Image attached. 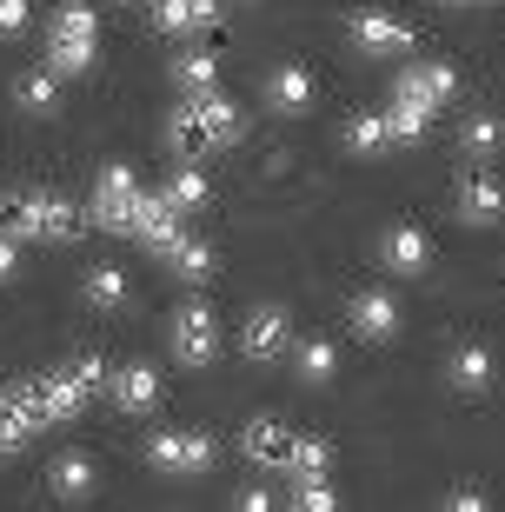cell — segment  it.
Masks as SVG:
<instances>
[{
  "mask_svg": "<svg viewBox=\"0 0 505 512\" xmlns=\"http://www.w3.org/2000/svg\"><path fill=\"white\" fill-rule=\"evenodd\" d=\"M240 140V107L220 100L213 87L206 94H187V107H173L167 114V147L180 160H206V153H220Z\"/></svg>",
  "mask_w": 505,
  "mask_h": 512,
  "instance_id": "cell-1",
  "label": "cell"
},
{
  "mask_svg": "<svg viewBox=\"0 0 505 512\" xmlns=\"http://www.w3.org/2000/svg\"><path fill=\"white\" fill-rule=\"evenodd\" d=\"M0 233L14 240H74L80 207L60 193H0Z\"/></svg>",
  "mask_w": 505,
  "mask_h": 512,
  "instance_id": "cell-2",
  "label": "cell"
},
{
  "mask_svg": "<svg viewBox=\"0 0 505 512\" xmlns=\"http://www.w3.org/2000/svg\"><path fill=\"white\" fill-rule=\"evenodd\" d=\"M133 207H140V180H133V167H100L94 173V207H87V220H94L100 233H133Z\"/></svg>",
  "mask_w": 505,
  "mask_h": 512,
  "instance_id": "cell-3",
  "label": "cell"
},
{
  "mask_svg": "<svg viewBox=\"0 0 505 512\" xmlns=\"http://www.w3.org/2000/svg\"><path fill=\"white\" fill-rule=\"evenodd\" d=\"M14 393L27 399V413H34V426H74L80 419V386L67 380V373H40V380H14Z\"/></svg>",
  "mask_w": 505,
  "mask_h": 512,
  "instance_id": "cell-4",
  "label": "cell"
},
{
  "mask_svg": "<svg viewBox=\"0 0 505 512\" xmlns=\"http://www.w3.org/2000/svg\"><path fill=\"white\" fill-rule=\"evenodd\" d=\"M286 346H293V313H286L280 300H260L253 313H246V326H240V353L253 366H266V360H280Z\"/></svg>",
  "mask_w": 505,
  "mask_h": 512,
  "instance_id": "cell-5",
  "label": "cell"
},
{
  "mask_svg": "<svg viewBox=\"0 0 505 512\" xmlns=\"http://www.w3.org/2000/svg\"><path fill=\"white\" fill-rule=\"evenodd\" d=\"M173 360L193 366V373L220 360V320H213L206 306H180V313H173Z\"/></svg>",
  "mask_w": 505,
  "mask_h": 512,
  "instance_id": "cell-6",
  "label": "cell"
},
{
  "mask_svg": "<svg viewBox=\"0 0 505 512\" xmlns=\"http://www.w3.org/2000/svg\"><path fill=\"white\" fill-rule=\"evenodd\" d=\"M213 433H153L147 439V459L160 466V473H206L213 466Z\"/></svg>",
  "mask_w": 505,
  "mask_h": 512,
  "instance_id": "cell-7",
  "label": "cell"
},
{
  "mask_svg": "<svg viewBox=\"0 0 505 512\" xmlns=\"http://www.w3.org/2000/svg\"><path fill=\"white\" fill-rule=\"evenodd\" d=\"M346 34H353L359 54H412V27L393 14H379V7H359L353 20H346Z\"/></svg>",
  "mask_w": 505,
  "mask_h": 512,
  "instance_id": "cell-8",
  "label": "cell"
},
{
  "mask_svg": "<svg viewBox=\"0 0 505 512\" xmlns=\"http://www.w3.org/2000/svg\"><path fill=\"white\" fill-rule=\"evenodd\" d=\"M180 220L187 213L173 207V193H140V207H133V240L153 253H167L173 240H180Z\"/></svg>",
  "mask_w": 505,
  "mask_h": 512,
  "instance_id": "cell-9",
  "label": "cell"
},
{
  "mask_svg": "<svg viewBox=\"0 0 505 512\" xmlns=\"http://www.w3.org/2000/svg\"><path fill=\"white\" fill-rule=\"evenodd\" d=\"M459 220H466V227H499L505 220V180L499 173H466V180H459Z\"/></svg>",
  "mask_w": 505,
  "mask_h": 512,
  "instance_id": "cell-10",
  "label": "cell"
},
{
  "mask_svg": "<svg viewBox=\"0 0 505 512\" xmlns=\"http://www.w3.org/2000/svg\"><path fill=\"white\" fill-rule=\"evenodd\" d=\"M107 399L120 406V413H153V406H160V373H153L147 360H133V366H113V380H107Z\"/></svg>",
  "mask_w": 505,
  "mask_h": 512,
  "instance_id": "cell-11",
  "label": "cell"
},
{
  "mask_svg": "<svg viewBox=\"0 0 505 512\" xmlns=\"http://www.w3.org/2000/svg\"><path fill=\"white\" fill-rule=\"evenodd\" d=\"M293 426L286 419H246V433H240V453L253 459V466H286L293 459Z\"/></svg>",
  "mask_w": 505,
  "mask_h": 512,
  "instance_id": "cell-12",
  "label": "cell"
},
{
  "mask_svg": "<svg viewBox=\"0 0 505 512\" xmlns=\"http://www.w3.org/2000/svg\"><path fill=\"white\" fill-rule=\"evenodd\" d=\"M346 320H353L359 340H373V346H379V340H393V333H399V300H393V293H359Z\"/></svg>",
  "mask_w": 505,
  "mask_h": 512,
  "instance_id": "cell-13",
  "label": "cell"
},
{
  "mask_svg": "<svg viewBox=\"0 0 505 512\" xmlns=\"http://www.w3.org/2000/svg\"><path fill=\"white\" fill-rule=\"evenodd\" d=\"M452 87H459V74H452L446 60H426V67H406V74H399V100H419V107L452 100Z\"/></svg>",
  "mask_w": 505,
  "mask_h": 512,
  "instance_id": "cell-14",
  "label": "cell"
},
{
  "mask_svg": "<svg viewBox=\"0 0 505 512\" xmlns=\"http://www.w3.org/2000/svg\"><path fill=\"white\" fill-rule=\"evenodd\" d=\"M266 107L273 114H306L313 107V74L306 67H273L266 74Z\"/></svg>",
  "mask_w": 505,
  "mask_h": 512,
  "instance_id": "cell-15",
  "label": "cell"
},
{
  "mask_svg": "<svg viewBox=\"0 0 505 512\" xmlns=\"http://www.w3.org/2000/svg\"><path fill=\"white\" fill-rule=\"evenodd\" d=\"M153 20L167 34H206L220 20V0H153Z\"/></svg>",
  "mask_w": 505,
  "mask_h": 512,
  "instance_id": "cell-16",
  "label": "cell"
},
{
  "mask_svg": "<svg viewBox=\"0 0 505 512\" xmlns=\"http://www.w3.org/2000/svg\"><path fill=\"white\" fill-rule=\"evenodd\" d=\"M34 433H40V426H34V413H27V399L7 386V393H0V459H14Z\"/></svg>",
  "mask_w": 505,
  "mask_h": 512,
  "instance_id": "cell-17",
  "label": "cell"
},
{
  "mask_svg": "<svg viewBox=\"0 0 505 512\" xmlns=\"http://www.w3.org/2000/svg\"><path fill=\"white\" fill-rule=\"evenodd\" d=\"M379 260L393 266V273H419V266L432 260V247H426V233H419V227H393L386 240H379Z\"/></svg>",
  "mask_w": 505,
  "mask_h": 512,
  "instance_id": "cell-18",
  "label": "cell"
},
{
  "mask_svg": "<svg viewBox=\"0 0 505 512\" xmlns=\"http://www.w3.org/2000/svg\"><path fill=\"white\" fill-rule=\"evenodd\" d=\"M492 380H499V366H492L486 346H459L452 353V386L459 393H492Z\"/></svg>",
  "mask_w": 505,
  "mask_h": 512,
  "instance_id": "cell-19",
  "label": "cell"
},
{
  "mask_svg": "<svg viewBox=\"0 0 505 512\" xmlns=\"http://www.w3.org/2000/svg\"><path fill=\"white\" fill-rule=\"evenodd\" d=\"M47 486H54L60 499H87V493H94V459H87V453H60L54 473H47Z\"/></svg>",
  "mask_w": 505,
  "mask_h": 512,
  "instance_id": "cell-20",
  "label": "cell"
},
{
  "mask_svg": "<svg viewBox=\"0 0 505 512\" xmlns=\"http://www.w3.org/2000/svg\"><path fill=\"white\" fill-rule=\"evenodd\" d=\"M14 100L27 107V114H54V107H60V74H54V67L20 74V80H14Z\"/></svg>",
  "mask_w": 505,
  "mask_h": 512,
  "instance_id": "cell-21",
  "label": "cell"
},
{
  "mask_svg": "<svg viewBox=\"0 0 505 512\" xmlns=\"http://www.w3.org/2000/svg\"><path fill=\"white\" fill-rule=\"evenodd\" d=\"M426 120H432V107L393 94V107H386V140H393V147H412V140H426Z\"/></svg>",
  "mask_w": 505,
  "mask_h": 512,
  "instance_id": "cell-22",
  "label": "cell"
},
{
  "mask_svg": "<svg viewBox=\"0 0 505 512\" xmlns=\"http://www.w3.org/2000/svg\"><path fill=\"white\" fill-rule=\"evenodd\" d=\"M286 473H293V479H326V473H333V446H326L319 433H300V439H293Z\"/></svg>",
  "mask_w": 505,
  "mask_h": 512,
  "instance_id": "cell-23",
  "label": "cell"
},
{
  "mask_svg": "<svg viewBox=\"0 0 505 512\" xmlns=\"http://www.w3.org/2000/svg\"><path fill=\"white\" fill-rule=\"evenodd\" d=\"M293 373H300L306 386H333V373H339V353L326 340H306V346H293Z\"/></svg>",
  "mask_w": 505,
  "mask_h": 512,
  "instance_id": "cell-24",
  "label": "cell"
},
{
  "mask_svg": "<svg viewBox=\"0 0 505 512\" xmlns=\"http://www.w3.org/2000/svg\"><path fill=\"white\" fill-rule=\"evenodd\" d=\"M160 260H167L180 280H206V273H213V247H206V240H193V233H180V240H173Z\"/></svg>",
  "mask_w": 505,
  "mask_h": 512,
  "instance_id": "cell-25",
  "label": "cell"
},
{
  "mask_svg": "<svg viewBox=\"0 0 505 512\" xmlns=\"http://www.w3.org/2000/svg\"><path fill=\"white\" fill-rule=\"evenodd\" d=\"M459 147H466L472 160H492V153L505 147V120H492V114H466V127H459Z\"/></svg>",
  "mask_w": 505,
  "mask_h": 512,
  "instance_id": "cell-26",
  "label": "cell"
},
{
  "mask_svg": "<svg viewBox=\"0 0 505 512\" xmlns=\"http://www.w3.org/2000/svg\"><path fill=\"white\" fill-rule=\"evenodd\" d=\"M80 293H87V306L113 313V306H127V273H120V266H94V273L80 280Z\"/></svg>",
  "mask_w": 505,
  "mask_h": 512,
  "instance_id": "cell-27",
  "label": "cell"
},
{
  "mask_svg": "<svg viewBox=\"0 0 505 512\" xmlns=\"http://www.w3.org/2000/svg\"><path fill=\"white\" fill-rule=\"evenodd\" d=\"M213 74H220V60L206 54V47H187V54L173 60V80H180L187 94H206V87H213Z\"/></svg>",
  "mask_w": 505,
  "mask_h": 512,
  "instance_id": "cell-28",
  "label": "cell"
},
{
  "mask_svg": "<svg viewBox=\"0 0 505 512\" xmlns=\"http://www.w3.org/2000/svg\"><path fill=\"white\" fill-rule=\"evenodd\" d=\"M47 67H54L60 80H67V74H87V67H94V40H67V34H54V47H47Z\"/></svg>",
  "mask_w": 505,
  "mask_h": 512,
  "instance_id": "cell-29",
  "label": "cell"
},
{
  "mask_svg": "<svg viewBox=\"0 0 505 512\" xmlns=\"http://www.w3.org/2000/svg\"><path fill=\"white\" fill-rule=\"evenodd\" d=\"M379 147H393V140H386V114H353L346 120V153H379Z\"/></svg>",
  "mask_w": 505,
  "mask_h": 512,
  "instance_id": "cell-30",
  "label": "cell"
},
{
  "mask_svg": "<svg viewBox=\"0 0 505 512\" xmlns=\"http://www.w3.org/2000/svg\"><path fill=\"white\" fill-rule=\"evenodd\" d=\"M54 34H67V40H100V20H94V7H80V0L54 7Z\"/></svg>",
  "mask_w": 505,
  "mask_h": 512,
  "instance_id": "cell-31",
  "label": "cell"
},
{
  "mask_svg": "<svg viewBox=\"0 0 505 512\" xmlns=\"http://www.w3.org/2000/svg\"><path fill=\"white\" fill-rule=\"evenodd\" d=\"M173 207H180V213H193V207H206V173H200V160H187V167H180V173H173Z\"/></svg>",
  "mask_w": 505,
  "mask_h": 512,
  "instance_id": "cell-32",
  "label": "cell"
},
{
  "mask_svg": "<svg viewBox=\"0 0 505 512\" xmlns=\"http://www.w3.org/2000/svg\"><path fill=\"white\" fill-rule=\"evenodd\" d=\"M67 380L80 386V399H94V393H107L113 366H100V360H74V366H67Z\"/></svg>",
  "mask_w": 505,
  "mask_h": 512,
  "instance_id": "cell-33",
  "label": "cell"
},
{
  "mask_svg": "<svg viewBox=\"0 0 505 512\" xmlns=\"http://www.w3.org/2000/svg\"><path fill=\"white\" fill-rule=\"evenodd\" d=\"M293 506H300V512H333V506H339V493L326 486V479H300V493H293Z\"/></svg>",
  "mask_w": 505,
  "mask_h": 512,
  "instance_id": "cell-34",
  "label": "cell"
},
{
  "mask_svg": "<svg viewBox=\"0 0 505 512\" xmlns=\"http://www.w3.org/2000/svg\"><path fill=\"white\" fill-rule=\"evenodd\" d=\"M7 280H20V240L14 233H0V286Z\"/></svg>",
  "mask_w": 505,
  "mask_h": 512,
  "instance_id": "cell-35",
  "label": "cell"
},
{
  "mask_svg": "<svg viewBox=\"0 0 505 512\" xmlns=\"http://www.w3.org/2000/svg\"><path fill=\"white\" fill-rule=\"evenodd\" d=\"M0 34H27V0H0Z\"/></svg>",
  "mask_w": 505,
  "mask_h": 512,
  "instance_id": "cell-36",
  "label": "cell"
},
{
  "mask_svg": "<svg viewBox=\"0 0 505 512\" xmlns=\"http://www.w3.org/2000/svg\"><path fill=\"white\" fill-rule=\"evenodd\" d=\"M479 499H486V493H472V486H459V493H446V506H452V512H472Z\"/></svg>",
  "mask_w": 505,
  "mask_h": 512,
  "instance_id": "cell-37",
  "label": "cell"
},
{
  "mask_svg": "<svg viewBox=\"0 0 505 512\" xmlns=\"http://www.w3.org/2000/svg\"><path fill=\"white\" fill-rule=\"evenodd\" d=\"M459 7H466V0H459Z\"/></svg>",
  "mask_w": 505,
  "mask_h": 512,
  "instance_id": "cell-38",
  "label": "cell"
}]
</instances>
